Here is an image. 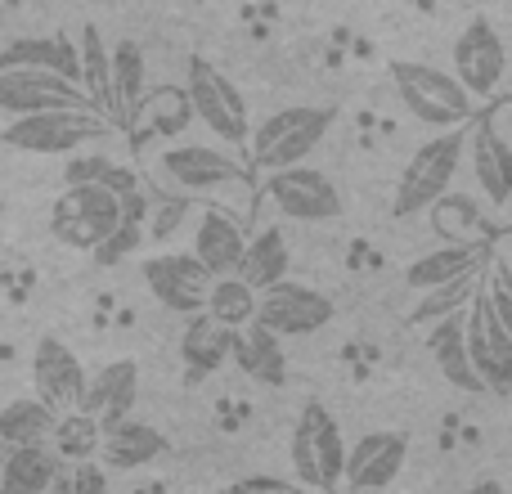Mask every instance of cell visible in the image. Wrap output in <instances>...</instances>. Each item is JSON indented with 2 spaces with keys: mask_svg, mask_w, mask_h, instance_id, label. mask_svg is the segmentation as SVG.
I'll return each instance as SVG.
<instances>
[{
  "mask_svg": "<svg viewBox=\"0 0 512 494\" xmlns=\"http://www.w3.org/2000/svg\"><path fill=\"white\" fill-rule=\"evenodd\" d=\"M158 171L176 194H189V198H230L234 194L243 207L256 198L248 162H239L225 149H212V144L176 140L171 149L158 153Z\"/></svg>",
  "mask_w": 512,
  "mask_h": 494,
  "instance_id": "cell-1",
  "label": "cell"
},
{
  "mask_svg": "<svg viewBox=\"0 0 512 494\" xmlns=\"http://www.w3.org/2000/svg\"><path fill=\"white\" fill-rule=\"evenodd\" d=\"M337 113L319 104H292L270 113L256 131H248V167L256 171H279L292 162H306L319 149L328 131H333Z\"/></svg>",
  "mask_w": 512,
  "mask_h": 494,
  "instance_id": "cell-2",
  "label": "cell"
},
{
  "mask_svg": "<svg viewBox=\"0 0 512 494\" xmlns=\"http://www.w3.org/2000/svg\"><path fill=\"white\" fill-rule=\"evenodd\" d=\"M391 86H396L400 104L427 126H468L472 113H477V99L459 86V77L436 63H409V59H396L391 63Z\"/></svg>",
  "mask_w": 512,
  "mask_h": 494,
  "instance_id": "cell-3",
  "label": "cell"
},
{
  "mask_svg": "<svg viewBox=\"0 0 512 494\" xmlns=\"http://www.w3.org/2000/svg\"><path fill=\"white\" fill-rule=\"evenodd\" d=\"M99 135H113V122L90 113V104H77V108H41V113L9 117L0 140L18 153L50 158V153H77L81 144L99 140Z\"/></svg>",
  "mask_w": 512,
  "mask_h": 494,
  "instance_id": "cell-4",
  "label": "cell"
},
{
  "mask_svg": "<svg viewBox=\"0 0 512 494\" xmlns=\"http://www.w3.org/2000/svg\"><path fill=\"white\" fill-rule=\"evenodd\" d=\"M292 472H297V486L310 490H342V459H346V441L337 418L328 414L319 400H306L292 427Z\"/></svg>",
  "mask_w": 512,
  "mask_h": 494,
  "instance_id": "cell-5",
  "label": "cell"
},
{
  "mask_svg": "<svg viewBox=\"0 0 512 494\" xmlns=\"http://www.w3.org/2000/svg\"><path fill=\"white\" fill-rule=\"evenodd\" d=\"M459 162H463V126H441L432 140L418 144V149L409 153L405 171H400L391 212L396 216H418L436 194H445V189L454 185Z\"/></svg>",
  "mask_w": 512,
  "mask_h": 494,
  "instance_id": "cell-6",
  "label": "cell"
},
{
  "mask_svg": "<svg viewBox=\"0 0 512 494\" xmlns=\"http://www.w3.org/2000/svg\"><path fill=\"white\" fill-rule=\"evenodd\" d=\"M185 95H189L194 117L216 135V140H225L230 149H234V144H248V131H252L248 99L239 95V86H234V81L225 77L212 59H203V54H198V59H189Z\"/></svg>",
  "mask_w": 512,
  "mask_h": 494,
  "instance_id": "cell-7",
  "label": "cell"
},
{
  "mask_svg": "<svg viewBox=\"0 0 512 494\" xmlns=\"http://www.w3.org/2000/svg\"><path fill=\"white\" fill-rule=\"evenodd\" d=\"M122 203H126V194H117L108 185H68L50 207V234L63 247L90 252L122 221Z\"/></svg>",
  "mask_w": 512,
  "mask_h": 494,
  "instance_id": "cell-8",
  "label": "cell"
},
{
  "mask_svg": "<svg viewBox=\"0 0 512 494\" xmlns=\"http://www.w3.org/2000/svg\"><path fill=\"white\" fill-rule=\"evenodd\" d=\"M256 194H265V203L288 221H337L342 216V194L324 171L292 162V167L265 171V180L256 185Z\"/></svg>",
  "mask_w": 512,
  "mask_h": 494,
  "instance_id": "cell-9",
  "label": "cell"
},
{
  "mask_svg": "<svg viewBox=\"0 0 512 494\" xmlns=\"http://www.w3.org/2000/svg\"><path fill=\"white\" fill-rule=\"evenodd\" d=\"M252 319L279 337H310L333 319V301H328L324 292H315V288H306V283L283 274V279H274L270 288L256 292Z\"/></svg>",
  "mask_w": 512,
  "mask_h": 494,
  "instance_id": "cell-10",
  "label": "cell"
},
{
  "mask_svg": "<svg viewBox=\"0 0 512 494\" xmlns=\"http://www.w3.org/2000/svg\"><path fill=\"white\" fill-rule=\"evenodd\" d=\"M454 77L459 86L468 90L477 104H486L495 90H504V77H508V50H504V36L495 32V23L486 18H472L468 27L459 32L454 41Z\"/></svg>",
  "mask_w": 512,
  "mask_h": 494,
  "instance_id": "cell-11",
  "label": "cell"
},
{
  "mask_svg": "<svg viewBox=\"0 0 512 494\" xmlns=\"http://www.w3.org/2000/svg\"><path fill=\"white\" fill-rule=\"evenodd\" d=\"M90 104L86 90L72 77L45 68H0V113L23 117V113H41V108H77Z\"/></svg>",
  "mask_w": 512,
  "mask_h": 494,
  "instance_id": "cell-12",
  "label": "cell"
},
{
  "mask_svg": "<svg viewBox=\"0 0 512 494\" xmlns=\"http://www.w3.org/2000/svg\"><path fill=\"white\" fill-rule=\"evenodd\" d=\"M144 283H149L153 301L167 306L171 315H194V310H203L212 274L203 270L194 252H158L144 261Z\"/></svg>",
  "mask_w": 512,
  "mask_h": 494,
  "instance_id": "cell-13",
  "label": "cell"
},
{
  "mask_svg": "<svg viewBox=\"0 0 512 494\" xmlns=\"http://www.w3.org/2000/svg\"><path fill=\"white\" fill-rule=\"evenodd\" d=\"M409 436L400 432H369L346 450L342 459V490H387L405 472Z\"/></svg>",
  "mask_w": 512,
  "mask_h": 494,
  "instance_id": "cell-14",
  "label": "cell"
},
{
  "mask_svg": "<svg viewBox=\"0 0 512 494\" xmlns=\"http://www.w3.org/2000/svg\"><path fill=\"white\" fill-rule=\"evenodd\" d=\"M463 153L472 158V171H477V189L495 212H504L512 203V140L508 135H495L477 113L463 126Z\"/></svg>",
  "mask_w": 512,
  "mask_h": 494,
  "instance_id": "cell-15",
  "label": "cell"
},
{
  "mask_svg": "<svg viewBox=\"0 0 512 494\" xmlns=\"http://www.w3.org/2000/svg\"><path fill=\"white\" fill-rule=\"evenodd\" d=\"M135 396H140V364L135 360H113L99 373H86L81 382V396L72 409H86L90 418H99V432L117 418H126L135 409Z\"/></svg>",
  "mask_w": 512,
  "mask_h": 494,
  "instance_id": "cell-16",
  "label": "cell"
},
{
  "mask_svg": "<svg viewBox=\"0 0 512 494\" xmlns=\"http://www.w3.org/2000/svg\"><path fill=\"white\" fill-rule=\"evenodd\" d=\"M81 382H86V369H81L77 351L59 337H41L32 351V387L36 396L45 400L50 409H72L81 396Z\"/></svg>",
  "mask_w": 512,
  "mask_h": 494,
  "instance_id": "cell-17",
  "label": "cell"
},
{
  "mask_svg": "<svg viewBox=\"0 0 512 494\" xmlns=\"http://www.w3.org/2000/svg\"><path fill=\"white\" fill-rule=\"evenodd\" d=\"M167 436L158 432L153 423H144V418L126 414L117 418V423H108L104 432H99V454L95 459H104L113 472H135V468H149V463H158L162 454H167Z\"/></svg>",
  "mask_w": 512,
  "mask_h": 494,
  "instance_id": "cell-18",
  "label": "cell"
},
{
  "mask_svg": "<svg viewBox=\"0 0 512 494\" xmlns=\"http://www.w3.org/2000/svg\"><path fill=\"white\" fill-rule=\"evenodd\" d=\"M149 90V68H144V50L135 41H117L108 45V122L113 126H131L135 104Z\"/></svg>",
  "mask_w": 512,
  "mask_h": 494,
  "instance_id": "cell-19",
  "label": "cell"
},
{
  "mask_svg": "<svg viewBox=\"0 0 512 494\" xmlns=\"http://www.w3.org/2000/svg\"><path fill=\"white\" fill-rule=\"evenodd\" d=\"M63 468H68V463L54 454L50 441L5 445V454H0V490L5 494H45V490H54Z\"/></svg>",
  "mask_w": 512,
  "mask_h": 494,
  "instance_id": "cell-20",
  "label": "cell"
},
{
  "mask_svg": "<svg viewBox=\"0 0 512 494\" xmlns=\"http://www.w3.org/2000/svg\"><path fill=\"white\" fill-rule=\"evenodd\" d=\"M230 360L248 373L252 382L261 387H283L288 382V355H283V337L270 333L265 324L248 319L243 328H234V346H230Z\"/></svg>",
  "mask_w": 512,
  "mask_h": 494,
  "instance_id": "cell-21",
  "label": "cell"
},
{
  "mask_svg": "<svg viewBox=\"0 0 512 494\" xmlns=\"http://www.w3.org/2000/svg\"><path fill=\"white\" fill-rule=\"evenodd\" d=\"M243 225H239V216H230V212H221V207H203V216H198V225H194V247L189 252L203 261V270L207 274H234V265H239V256H243Z\"/></svg>",
  "mask_w": 512,
  "mask_h": 494,
  "instance_id": "cell-22",
  "label": "cell"
},
{
  "mask_svg": "<svg viewBox=\"0 0 512 494\" xmlns=\"http://www.w3.org/2000/svg\"><path fill=\"white\" fill-rule=\"evenodd\" d=\"M194 122V108H189L185 86H149L135 104V117L126 131L135 135H153V140H180Z\"/></svg>",
  "mask_w": 512,
  "mask_h": 494,
  "instance_id": "cell-23",
  "label": "cell"
},
{
  "mask_svg": "<svg viewBox=\"0 0 512 494\" xmlns=\"http://www.w3.org/2000/svg\"><path fill=\"white\" fill-rule=\"evenodd\" d=\"M427 351H432L436 369H441V378L450 382V387L486 391L477 378V369H472V360H468V342H463V306L427 324Z\"/></svg>",
  "mask_w": 512,
  "mask_h": 494,
  "instance_id": "cell-24",
  "label": "cell"
},
{
  "mask_svg": "<svg viewBox=\"0 0 512 494\" xmlns=\"http://www.w3.org/2000/svg\"><path fill=\"white\" fill-rule=\"evenodd\" d=\"M185 337H180V360H185L189 378H212L225 360H230L234 346V328H225L221 319H212L207 310H194L185 315Z\"/></svg>",
  "mask_w": 512,
  "mask_h": 494,
  "instance_id": "cell-25",
  "label": "cell"
},
{
  "mask_svg": "<svg viewBox=\"0 0 512 494\" xmlns=\"http://www.w3.org/2000/svg\"><path fill=\"white\" fill-rule=\"evenodd\" d=\"M423 212L445 243H495L490 239L486 212H481V203L468 194H450V189H445V194H436Z\"/></svg>",
  "mask_w": 512,
  "mask_h": 494,
  "instance_id": "cell-26",
  "label": "cell"
},
{
  "mask_svg": "<svg viewBox=\"0 0 512 494\" xmlns=\"http://www.w3.org/2000/svg\"><path fill=\"white\" fill-rule=\"evenodd\" d=\"M292 265V252H288V239H283L279 225H265V230H256L252 239H243V256L239 265H234V274L239 279H248L256 292L270 288L274 279H283Z\"/></svg>",
  "mask_w": 512,
  "mask_h": 494,
  "instance_id": "cell-27",
  "label": "cell"
},
{
  "mask_svg": "<svg viewBox=\"0 0 512 494\" xmlns=\"http://www.w3.org/2000/svg\"><path fill=\"white\" fill-rule=\"evenodd\" d=\"M0 68H45L77 81V45L63 36H23V41L0 45Z\"/></svg>",
  "mask_w": 512,
  "mask_h": 494,
  "instance_id": "cell-28",
  "label": "cell"
},
{
  "mask_svg": "<svg viewBox=\"0 0 512 494\" xmlns=\"http://www.w3.org/2000/svg\"><path fill=\"white\" fill-rule=\"evenodd\" d=\"M486 256H490V243H441V247H432V252L414 256V261L405 265V283L423 292V288H432V283L450 279V274L481 265Z\"/></svg>",
  "mask_w": 512,
  "mask_h": 494,
  "instance_id": "cell-29",
  "label": "cell"
},
{
  "mask_svg": "<svg viewBox=\"0 0 512 494\" xmlns=\"http://www.w3.org/2000/svg\"><path fill=\"white\" fill-rule=\"evenodd\" d=\"M54 418H59V409H50L41 396L9 400V405L0 409V445H36V441H50Z\"/></svg>",
  "mask_w": 512,
  "mask_h": 494,
  "instance_id": "cell-30",
  "label": "cell"
},
{
  "mask_svg": "<svg viewBox=\"0 0 512 494\" xmlns=\"http://www.w3.org/2000/svg\"><path fill=\"white\" fill-rule=\"evenodd\" d=\"M203 310L212 319H221L225 328H243L256 310V288L239 274H212L207 283V297H203Z\"/></svg>",
  "mask_w": 512,
  "mask_h": 494,
  "instance_id": "cell-31",
  "label": "cell"
},
{
  "mask_svg": "<svg viewBox=\"0 0 512 494\" xmlns=\"http://www.w3.org/2000/svg\"><path fill=\"white\" fill-rule=\"evenodd\" d=\"M481 274H486V261L481 265H472V270H459V274H450V279H441V283H432V288H423V301L414 306V324H432V319H441V315H450V310H459V306H468V297L477 292V283H481Z\"/></svg>",
  "mask_w": 512,
  "mask_h": 494,
  "instance_id": "cell-32",
  "label": "cell"
},
{
  "mask_svg": "<svg viewBox=\"0 0 512 494\" xmlns=\"http://www.w3.org/2000/svg\"><path fill=\"white\" fill-rule=\"evenodd\" d=\"M50 445L63 463H81V459H95L99 454V418H90L86 409H63L54 418V432Z\"/></svg>",
  "mask_w": 512,
  "mask_h": 494,
  "instance_id": "cell-33",
  "label": "cell"
},
{
  "mask_svg": "<svg viewBox=\"0 0 512 494\" xmlns=\"http://www.w3.org/2000/svg\"><path fill=\"white\" fill-rule=\"evenodd\" d=\"M77 81L90 104L108 113V41L90 23L81 27V41H77Z\"/></svg>",
  "mask_w": 512,
  "mask_h": 494,
  "instance_id": "cell-34",
  "label": "cell"
},
{
  "mask_svg": "<svg viewBox=\"0 0 512 494\" xmlns=\"http://www.w3.org/2000/svg\"><path fill=\"white\" fill-rule=\"evenodd\" d=\"M63 185H108V189H117V194L140 189L131 171L117 167L113 158H72L68 167H63Z\"/></svg>",
  "mask_w": 512,
  "mask_h": 494,
  "instance_id": "cell-35",
  "label": "cell"
},
{
  "mask_svg": "<svg viewBox=\"0 0 512 494\" xmlns=\"http://www.w3.org/2000/svg\"><path fill=\"white\" fill-rule=\"evenodd\" d=\"M239 490H292V481H283V477H243Z\"/></svg>",
  "mask_w": 512,
  "mask_h": 494,
  "instance_id": "cell-36",
  "label": "cell"
},
{
  "mask_svg": "<svg viewBox=\"0 0 512 494\" xmlns=\"http://www.w3.org/2000/svg\"><path fill=\"white\" fill-rule=\"evenodd\" d=\"M0 216H5V203H0Z\"/></svg>",
  "mask_w": 512,
  "mask_h": 494,
  "instance_id": "cell-37",
  "label": "cell"
},
{
  "mask_svg": "<svg viewBox=\"0 0 512 494\" xmlns=\"http://www.w3.org/2000/svg\"><path fill=\"white\" fill-rule=\"evenodd\" d=\"M9 5H14V0H9Z\"/></svg>",
  "mask_w": 512,
  "mask_h": 494,
  "instance_id": "cell-38",
  "label": "cell"
}]
</instances>
